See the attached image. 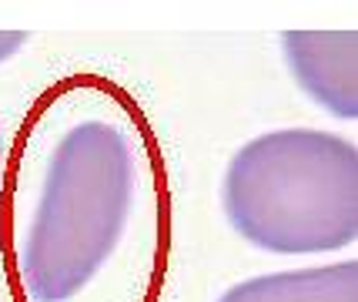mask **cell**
I'll use <instances>...</instances> for the list:
<instances>
[{"label": "cell", "mask_w": 358, "mask_h": 302, "mask_svg": "<svg viewBox=\"0 0 358 302\" xmlns=\"http://www.w3.org/2000/svg\"><path fill=\"white\" fill-rule=\"evenodd\" d=\"M138 195V161L114 121L84 118L54 144L31 225L14 252L31 302H71L110 262Z\"/></svg>", "instance_id": "obj_1"}, {"label": "cell", "mask_w": 358, "mask_h": 302, "mask_svg": "<svg viewBox=\"0 0 358 302\" xmlns=\"http://www.w3.org/2000/svg\"><path fill=\"white\" fill-rule=\"evenodd\" d=\"M221 212L258 252H342L358 239V148L318 128L265 131L228 161Z\"/></svg>", "instance_id": "obj_2"}, {"label": "cell", "mask_w": 358, "mask_h": 302, "mask_svg": "<svg viewBox=\"0 0 358 302\" xmlns=\"http://www.w3.org/2000/svg\"><path fill=\"white\" fill-rule=\"evenodd\" d=\"M285 67L318 108L338 121L358 118V34L355 31H285Z\"/></svg>", "instance_id": "obj_3"}, {"label": "cell", "mask_w": 358, "mask_h": 302, "mask_svg": "<svg viewBox=\"0 0 358 302\" xmlns=\"http://www.w3.org/2000/svg\"><path fill=\"white\" fill-rule=\"evenodd\" d=\"M215 302H358V262H331L315 269L268 272L241 279Z\"/></svg>", "instance_id": "obj_4"}, {"label": "cell", "mask_w": 358, "mask_h": 302, "mask_svg": "<svg viewBox=\"0 0 358 302\" xmlns=\"http://www.w3.org/2000/svg\"><path fill=\"white\" fill-rule=\"evenodd\" d=\"M27 37H31L27 31H0V64L10 61L17 50L27 44Z\"/></svg>", "instance_id": "obj_5"}]
</instances>
